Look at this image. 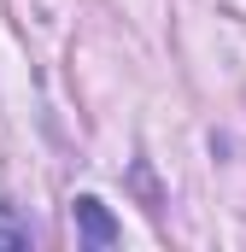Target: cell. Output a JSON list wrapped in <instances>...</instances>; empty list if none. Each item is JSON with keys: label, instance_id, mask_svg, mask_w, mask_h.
<instances>
[{"label": "cell", "instance_id": "1", "mask_svg": "<svg viewBox=\"0 0 246 252\" xmlns=\"http://www.w3.org/2000/svg\"><path fill=\"white\" fill-rule=\"evenodd\" d=\"M70 217H76V235L88 241V247H118V217L106 211V199H94V193H76L70 199Z\"/></svg>", "mask_w": 246, "mask_h": 252}, {"label": "cell", "instance_id": "2", "mask_svg": "<svg viewBox=\"0 0 246 252\" xmlns=\"http://www.w3.org/2000/svg\"><path fill=\"white\" fill-rule=\"evenodd\" d=\"M18 247H30V229H24V223L0 205V252H18Z\"/></svg>", "mask_w": 246, "mask_h": 252}]
</instances>
